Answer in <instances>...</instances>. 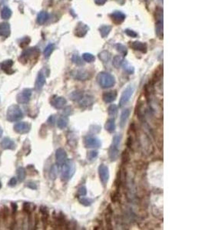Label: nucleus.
<instances>
[{
	"label": "nucleus",
	"instance_id": "473e14b6",
	"mask_svg": "<svg viewBox=\"0 0 205 230\" xmlns=\"http://www.w3.org/2000/svg\"><path fill=\"white\" fill-rule=\"evenodd\" d=\"M12 16V11L8 7H4L1 11V17L3 19H8Z\"/></svg>",
	"mask_w": 205,
	"mask_h": 230
},
{
	"label": "nucleus",
	"instance_id": "09e8293b",
	"mask_svg": "<svg viewBox=\"0 0 205 230\" xmlns=\"http://www.w3.org/2000/svg\"><path fill=\"white\" fill-rule=\"evenodd\" d=\"M47 123L50 125V126H54L55 123V115H51L49 118H48Z\"/></svg>",
	"mask_w": 205,
	"mask_h": 230
},
{
	"label": "nucleus",
	"instance_id": "aec40b11",
	"mask_svg": "<svg viewBox=\"0 0 205 230\" xmlns=\"http://www.w3.org/2000/svg\"><path fill=\"white\" fill-rule=\"evenodd\" d=\"M111 18H112V21H113L114 22L116 23V24H120V23H122V21L125 20V14L122 13V12L116 11L114 12L113 13H112Z\"/></svg>",
	"mask_w": 205,
	"mask_h": 230
},
{
	"label": "nucleus",
	"instance_id": "20e7f679",
	"mask_svg": "<svg viewBox=\"0 0 205 230\" xmlns=\"http://www.w3.org/2000/svg\"><path fill=\"white\" fill-rule=\"evenodd\" d=\"M23 117V113L21 108L16 104H12L8 108L6 113V118L8 121L15 122L21 120Z\"/></svg>",
	"mask_w": 205,
	"mask_h": 230
},
{
	"label": "nucleus",
	"instance_id": "a18cd8bd",
	"mask_svg": "<svg viewBox=\"0 0 205 230\" xmlns=\"http://www.w3.org/2000/svg\"><path fill=\"white\" fill-rule=\"evenodd\" d=\"M117 50H118L120 53H122L124 56H126L127 53H128V50H127L126 47L124 46L123 44H117Z\"/></svg>",
	"mask_w": 205,
	"mask_h": 230
},
{
	"label": "nucleus",
	"instance_id": "6e6552de",
	"mask_svg": "<svg viewBox=\"0 0 205 230\" xmlns=\"http://www.w3.org/2000/svg\"><path fill=\"white\" fill-rule=\"evenodd\" d=\"M84 143L86 148H99L102 146V141L93 136H86L84 140Z\"/></svg>",
	"mask_w": 205,
	"mask_h": 230
},
{
	"label": "nucleus",
	"instance_id": "4d7b16f0",
	"mask_svg": "<svg viewBox=\"0 0 205 230\" xmlns=\"http://www.w3.org/2000/svg\"><path fill=\"white\" fill-rule=\"evenodd\" d=\"M2 133H3V131H2V129L1 128V127H0V137H1V136H2Z\"/></svg>",
	"mask_w": 205,
	"mask_h": 230
},
{
	"label": "nucleus",
	"instance_id": "393cba45",
	"mask_svg": "<svg viewBox=\"0 0 205 230\" xmlns=\"http://www.w3.org/2000/svg\"><path fill=\"white\" fill-rule=\"evenodd\" d=\"M12 65H13V61H12V60H6V61H3V62L2 63L1 67H2V69L5 73L10 74L13 72V71H12L11 68V67H12Z\"/></svg>",
	"mask_w": 205,
	"mask_h": 230
},
{
	"label": "nucleus",
	"instance_id": "2f4dec72",
	"mask_svg": "<svg viewBox=\"0 0 205 230\" xmlns=\"http://www.w3.org/2000/svg\"><path fill=\"white\" fill-rule=\"evenodd\" d=\"M17 176H18V179L19 182H22L25 180V176H26L25 169L23 167H18L17 169Z\"/></svg>",
	"mask_w": 205,
	"mask_h": 230
},
{
	"label": "nucleus",
	"instance_id": "9d476101",
	"mask_svg": "<svg viewBox=\"0 0 205 230\" xmlns=\"http://www.w3.org/2000/svg\"><path fill=\"white\" fill-rule=\"evenodd\" d=\"M31 124L28 122H19L15 124L14 126V130L16 133L23 134V133H27L31 130Z\"/></svg>",
	"mask_w": 205,
	"mask_h": 230
},
{
	"label": "nucleus",
	"instance_id": "8fccbe9b",
	"mask_svg": "<svg viewBox=\"0 0 205 230\" xmlns=\"http://www.w3.org/2000/svg\"><path fill=\"white\" fill-rule=\"evenodd\" d=\"M125 33H126L127 34H128V36L130 37H132V38H135V37H137V33L135 32V31H132V30H129V29H127L125 30Z\"/></svg>",
	"mask_w": 205,
	"mask_h": 230
},
{
	"label": "nucleus",
	"instance_id": "f704fd0d",
	"mask_svg": "<svg viewBox=\"0 0 205 230\" xmlns=\"http://www.w3.org/2000/svg\"><path fill=\"white\" fill-rule=\"evenodd\" d=\"M79 201L82 205H85V206H90L92 203H93L94 200L91 198H86L85 196L83 197H79Z\"/></svg>",
	"mask_w": 205,
	"mask_h": 230
},
{
	"label": "nucleus",
	"instance_id": "3c124183",
	"mask_svg": "<svg viewBox=\"0 0 205 230\" xmlns=\"http://www.w3.org/2000/svg\"><path fill=\"white\" fill-rule=\"evenodd\" d=\"M30 41H31V40H30V38H29V37H25V38H24L22 40L21 42H20V44L23 43V44H22L21 45L22 47H23V46H25V45H27V44H29Z\"/></svg>",
	"mask_w": 205,
	"mask_h": 230
},
{
	"label": "nucleus",
	"instance_id": "864d4df0",
	"mask_svg": "<svg viewBox=\"0 0 205 230\" xmlns=\"http://www.w3.org/2000/svg\"><path fill=\"white\" fill-rule=\"evenodd\" d=\"M17 183V179H15V177H12L11 178V179H10L9 181H8V186H11V187H13V186H15V185H16Z\"/></svg>",
	"mask_w": 205,
	"mask_h": 230
},
{
	"label": "nucleus",
	"instance_id": "0eeeda50",
	"mask_svg": "<svg viewBox=\"0 0 205 230\" xmlns=\"http://www.w3.org/2000/svg\"><path fill=\"white\" fill-rule=\"evenodd\" d=\"M32 94V91L31 89L29 88H25L21 91L19 94L17 95L16 97V100L18 104H27L30 100L31 98Z\"/></svg>",
	"mask_w": 205,
	"mask_h": 230
},
{
	"label": "nucleus",
	"instance_id": "5701e85b",
	"mask_svg": "<svg viewBox=\"0 0 205 230\" xmlns=\"http://www.w3.org/2000/svg\"><path fill=\"white\" fill-rule=\"evenodd\" d=\"M69 124V118H68L67 116L66 115H62V116H60V117L58 118L57 120V126L59 129L66 128V126Z\"/></svg>",
	"mask_w": 205,
	"mask_h": 230
},
{
	"label": "nucleus",
	"instance_id": "a211bd4d",
	"mask_svg": "<svg viewBox=\"0 0 205 230\" xmlns=\"http://www.w3.org/2000/svg\"><path fill=\"white\" fill-rule=\"evenodd\" d=\"M130 113H131V110H130L129 108H126L122 110L119 121V126L121 128L125 127V124H126L127 121L128 120V117H130Z\"/></svg>",
	"mask_w": 205,
	"mask_h": 230
},
{
	"label": "nucleus",
	"instance_id": "c85d7f7f",
	"mask_svg": "<svg viewBox=\"0 0 205 230\" xmlns=\"http://www.w3.org/2000/svg\"><path fill=\"white\" fill-rule=\"evenodd\" d=\"M162 76H163V67H161V66H160V67L158 68V70L156 71L155 74H154V77H153V79H152L153 80L152 84H154V83L157 82V81L161 80Z\"/></svg>",
	"mask_w": 205,
	"mask_h": 230
},
{
	"label": "nucleus",
	"instance_id": "39448f33",
	"mask_svg": "<svg viewBox=\"0 0 205 230\" xmlns=\"http://www.w3.org/2000/svg\"><path fill=\"white\" fill-rule=\"evenodd\" d=\"M134 90H135V88H134L133 86L131 85H129L125 89L122 96H121V98H120L119 107H123L129 101L131 96L133 94Z\"/></svg>",
	"mask_w": 205,
	"mask_h": 230
},
{
	"label": "nucleus",
	"instance_id": "bf43d9fd",
	"mask_svg": "<svg viewBox=\"0 0 205 230\" xmlns=\"http://www.w3.org/2000/svg\"><path fill=\"white\" fill-rule=\"evenodd\" d=\"M146 1H148V0H146Z\"/></svg>",
	"mask_w": 205,
	"mask_h": 230
},
{
	"label": "nucleus",
	"instance_id": "49530a36",
	"mask_svg": "<svg viewBox=\"0 0 205 230\" xmlns=\"http://www.w3.org/2000/svg\"><path fill=\"white\" fill-rule=\"evenodd\" d=\"M133 143H134V137L132 135H130V136L128 137V139H127V142H126L127 147H128V149H131V148H132V146H133Z\"/></svg>",
	"mask_w": 205,
	"mask_h": 230
},
{
	"label": "nucleus",
	"instance_id": "f257e3e1",
	"mask_svg": "<svg viewBox=\"0 0 205 230\" xmlns=\"http://www.w3.org/2000/svg\"><path fill=\"white\" fill-rule=\"evenodd\" d=\"M122 140L120 134L115 135L112 139V143L108 150V157L111 161H116L119 156V146Z\"/></svg>",
	"mask_w": 205,
	"mask_h": 230
},
{
	"label": "nucleus",
	"instance_id": "c9c22d12",
	"mask_svg": "<svg viewBox=\"0 0 205 230\" xmlns=\"http://www.w3.org/2000/svg\"><path fill=\"white\" fill-rule=\"evenodd\" d=\"M123 62H124V59H123V58H122V56L118 55V56H115V57L114 58L113 65L115 66L116 68H118L120 66L122 65Z\"/></svg>",
	"mask_w": 205,
	"mask_h": 230
},
{
	"label": "nucleus",
	"instance_id": "4468645a",
	"mask_svg": "<svg viewBox=\"0 0 205 230\" xmlns=\"http://www.w3.org/2000/svg\"><path fill=\"white\" fill-rule=\"evenodd\" d=\"M0 146L3 150H15V143L12 140H11L9 137L3 138L0 143Z\"/></svg>",
	"mask_w": 205,
	"mask_h": 230
},
{
	"label": "nucleus",
	"instance_id": "c756f323",
	"mask_svg": "<svg viewBox=\"0 0 205 230\" xmlns=\"http://www.w3.org/2000/svg\"><path fill=\"white\" fill-rule=\"evenodd\" d=\"M131 160V156H130V153L128 150H124L123 153L122 154V162L123 165L128 164Z\"/></svg>",
	"mask_w": 205,
	"mask_h": 230
},
{
	"label": "nucleus",
	"instance_id": "2eb2a0df",
	"mask_svg": "<svg viewBox=\"0 0 205 230\" xmlns=\"http://www.w3.org/2000/svg\"><path fill=\"white\" fill-rule=\"evenodd\" d=\"M72 77L79 80H86L89 77V74L85 70H77L72 72Z\"/></svg>",
	"mask_w": 205,
	"mask_h": 230
},
{
	"label": "nucleus",
	"instance_id": "412c9836",
	"mask_svg": "<svg viewBox=\"0 0 205 230\" xmlns=\"http://www.w3.org/2000/svg\"><path fill=\"white\" fill-rule=\"evenodd\" d=\"M131 47L136 51H140L143 53L147 52V44L141 41H134L131 44Z\"/></svg>",
	"mask_w": 205,
	"mask_h": 230
},
{
	"label": "nucleus",
	"instance_id": "423d86ee",
	"mask_svg": "<svg viewBox=\"0 0 205 230\" xmlns=\"http://www.w3.org/2000/svg\"><path fill=\"white\" fill-rule=\"evenodd\" d=\"M99 175L100 178V181L104 186H105L109 180L110 177V172L108 166L105 164H101L99 166Z\"/></svg>",
	"mask_w": 205,
	"mask_h": 230
},
{
	"label": "nucleus",
	"instance_id": "a878e982",
	"mask_svg": "<svg viewBox=\"0 0 205 230\" xmlns=\"http://www.w3.org/2000/svg\"><path fill=\"white\" fill-rule=\"evenodd\" d=\"M88 27L84 24H79L77 28H76V34L79 37H83L87 33Z\"/></svg>",
	"mask_w": 205,
	"mask_h": 230
},
{
	"label": "nucleus",
	"instance_id": "603ef678",
	"mask_svg": "<svg viewBox=\"0 0 205 230\" xmlns=\"http://www.w3.org/2000/svg\"><path fill=\"white\" fill-rule=\"evenodd\" d=\"M23 208H24V210L27 212H31V204L29 202H25L24 205H23Z\"/></svg>",
	"mask_w": 205,
	"mask_h": 230
},
{
	"label": "nucleus",
	"instance_id": "c03bdc74",
	"mask_svg": "<svg viewBox=\"0 0 205 230\" xmlns=\"http://www.w3.org/2000/svg\"><path fill=\"white\" fill-rule=\"evenodd\" d=\"M87 195V189L86 186H81L77 190V197H83Z\"/></svg>",
	"mask_w": 205,
	"mask_h": 230
},
{
	"label": "nucleus",
	"instance_id": "9b49d317",
	"mask_svg": "<svg viewBox=\"0 0 205 230\" xmlns=\"http://www.w3.org/2000/svg\"><path fill=\"white\" fill-rule=\"evenodd\" d=\"M67 104V100L63 97H59V96H54L51 99V104L55 108L62 109Z\"/></svg>",
	"mask_w": 205,
	"mask_h": 230
},
{
	"label": "nucleus",
	"instance_id": "ea45409f",
	"mask_svg": "<svg viewBox=\"0 0 205 230\" xmlns=\"http://www.w3.org/2000/svg\"><path fill=\"white\" fill-rule=\"evenodd\" d=\"M111 29H112V28H111L110 26H108V25H104V26L101 27L100 33H101V34H102V36L103 37V38L106 37L107 35L109 34Z\"/></svg>",
	"mask_w": 205,
	"mask_h": 230
},
{
	"label": "nucleus",
	"instance_id": "6e6d98bb",
	"mask_svg": "<svg viewBox=\"0 0 205 230\" xmlns=\"http://www.w3.org/2000/svg\"><path fill=\"white\" fill-rule=\"evenodd\" d=\"M12 207L14 212H15L17 210V205L15 203H12Z\"/></svg>",
	"mask_w": 205,
	"mask_h": 230
},
{
	"label": "nucleus",
	"instance_id": "58836bf2",
	"mask_svg": "<svg viewBox=\"0 0 205 230\" xmlns=\"http://www.w3.org/2000/svg\"><path fill=\"white\" fill-rule=\"evenodd\" d=\"M99 156V151L97 150H91L88 152L87 159L89 161H94Z\"/></svg>",
	"mask_w": 205,
	"mask_h": 230
},
{
	"label": "nucleus",
	"instance_id": "f3484780",
	"mask_svg": "<svg viewBox=\"0 0 205 230\" xmlns=\"http://www.w3.org/2000/svg\"><path fill=\"white\" fill-rule=\"evenodd\" d=\"M94 101H95V98L92 96L86 95L85 97H82V98L79 101V106L84 108L89 107V106H92L93 104Z\"/></svg>",
	"mask_w": 205,
	"mask_h": 230
},
{
	"label": "nucleus",
	"instance_id": "72a5a7b5",
	"mask_svg": "<svg viewBox=\"0 0 205 230\" xmlns=\"http://www.w3.org/2000/svg\"><path fill=\"white\" fill-rule=\"evenodd\" d=\"M156 34L159 38H163V21H158L156 24Z\"/></svg>",
	"mask_w": 205,
	"mask_h": 230
},
{
	"label": "nucleus",
	"instance_id": "4be33fe9",
	"mask_svg": "<svg viewBox=\"0 0 205 230\" xmlns=\"http://www.w3.org/2000/svg\"><path fill=\"white\" fill-rule=\"evenodd\" d=\"M112 213H113V211H112V206H111V205H109L108 206V208H107V212L106 215H105V220H106L107 228H108V229H112Z\"/></svg>",
	"mask_w": 205,
	"mask_h": 230
},
{
	"label": "nucleus",
	"instance_id": "1a4fd4ad",
	"mask_svg": "<svg viewBox=\"0 0 205 230\" xmlns=\"http://www.w3.org/2000/svg\"><path fill=\"white\" fill-rule=\"evenodd\" d=\"M68 155L66 151V150L62 147L58 148L55 151L56 163H57L59 166H62V165L66 163Z\"/></svg>",
	"mask_w": 205,
	"mask_h": 230
},
{
	"label": "nucleus",
	"instance_id": "f03ea898",
	"mask_svg": "<svg viewBox=\"0 0 205 230\" xmlns=\"http://www.w3.org/2000/svg\"><path fill=\"white\" fill-rule=\"evenodd\" d=\"M97 81L102 88H110L115 84V78L108 72H100L97 76Z\"/></svg>",
	"mask_w": 205,
	"mask_h": 230
},
{
	"label": "nucleus",
	"instance_id": "a19ab883",
	"mask_svg": "<svg viewBox=\"0 0 205 230\" xmlns=\"http://www.w3.org/2000/svg\"><path fill=\"white\" fill-rule=\"evenodd\" d=\"M122 66H123V68H124V70H125V72H127L128 74H132L134 72H135V69H134V67H132V66L130 65L128 63L123 62Z\"/></svg>",
	"mask_w": 205,
	"mask_h": 230
},
{
	"label": "nucleus",
	"instance_id": "ddd939ff",
	"mask_svg": "<svg viewBox=\"0 0 205 230\" xmlns=\"http://www.w3.org/2000/svg\"><path fill=\"white\" fill-rule=\"evenodd\" d=\"M117 96H118V93L116 90H110V91L105 92L102 94V100L105 103H112L116 100Z\"/></svg>",
	"mask_w": 205,
	"mask_h": 230
},
{
	"label": "nucleus",
	"instance_id": "b1692460",
	"mask_svg": "<svg viewBox=\"0 0 205 230\" xmlns=\"http://www.w3.org/2000/svg\"><path fill=\"white\" fill-rule=\"evenodd\" d=\"M105 128L109 133H113L115 131L116 129V124H115V120L114 118H109L106 121L105 125Z\"/></svg>",
	"mask_w": 205,
	"mask_h": 230
},
{
	"label": "nucleus",
	"instance_id": "13d9d810",
	"mask_svg": "<svg viewBox=\"0 0 205 230\" xmlns=\"http://www.w3.org/2000/svg\"><path fill=\"white\" fill-rule=\"evenodd\" d=\"M1 188H2V182L0 181V189H1Z\"/></svg>",
	"mask_w": 205,
	"mask_h": 230
},
{
	"label": "nucleus",
	"instance_id": "cd10ccee",
	"mask_svg": "<svg viewBox=\"0 0 205 230\" xmlns=\"http://www.w3.org/2000/svg\"><path fill=\"white\" fill-rule=\"evenodd\" d=\"M69 97H70L71 100H74V101H79L83 97V93L79 90H76V91L72 92L69 95Z\"/></svg>",
	"mask_w": 205,
	"mask_h": 230
},
{
	"label": "nucleus",
	"instance_id": "5fc2aeb1",
	"mask_svg": "<svg viewBox=\"0 0 205 230\" xmlns=\"http://www.w3.org/2000/svg\"><path fill=\"white\" fill-rule=\"evenodd\" d=\"M27 186H28L29 188H30V189H37V186H36V185L33 182H29L28 183H27Z\"/></svg>",
	"mask_w": 205,
	"mask_h": 230
},
{
	"label": "nucleus",
	"instance_id": "79ce46f5",
	"mask_svg": "<svg viewBox=\"0 0 205 230\" xmlns=\"http://www.w3.org/2000/svg\"><path fill=\"white\" fill-rule=\"evenodd\" d=\"M58 175V168L55 165H53L51 167V169H50V172H49V176L50 179L54 180V179H56Z\"/></svg>",
	"mask_w": 205,
	"mask_h": 230
},
{
	"label": "nucleus",
	"instance_id": "4c0bfd02",
	"mask_svg": "<svg viewBox=\"0 0 205 230\" xmlns=\"http://www.w3.org/2000/svg\"><path fill=\"white\" fill-rule=\"evenodd\" d=\"M55 46L53 44H49L46 46V48L44 50V56L45 58H49L52 54V51H54Z\"/></svg>",
	"mask_w": 205,
	"mask_h": 230
},
{
	"label": "nucleus",
	"instance_id": "de8ad7c7",
	"mask_svg": "<svg viewBox=\"0 0 205 230\" xmlns=\"http://www.w3.org/2000/svg\"><path fill=\"white\" fill-rule=\"evenodd\" d=\"M72 61L75 63V64H78V65H82V58H81L80 57H79V55H77V54H75V55H73V57H72Z\"/></svg>",
	"mask_w": 205,
	"mask_h": 230
},
{
	"label": "nucleus",
	"instance_id": "dca6fc26",
	"mask_svg": "<svg viewBox=\"0 0 205 230\" xmlns=\"http://www.w3.org/2000/svg\"><path fill=\"white\" fill-rule=\"evenodd\" d=\"M45 84V76L44 75V74L42 71H40V72H39L38 76L36 77L35 87L37 90H41Z\"/></svg>",
	"mask_w": 205,
	"mask_h": 230
},
{
	"label": "nucleus",
	"instance_id": "e433bc0d",
	"mask_svg": "<svg viewBox=\"0 0 205 230\" xmlns=\"http://www.w3.org/2000/svg\"><path fill=\"white\" fill-rule=\"evenodd\" d=\"M82 58H83L84 61L89 63L94 62L95 60V56L92 54H91V53H84L82 54Z\"/></svg>",
	"mask_w": 205,
	"mask_h": 230
},
{
	"label": "nucleus",
	"instance_id": "bb28decb",
	"mask_svg": "<svg viewBox=\"0 0 205 230\" xmlns=\"http://www.w3.org/2000/svg\"><path fill=\"white\" fill-rule=\"evenodd\" d=\"M49 19V13L46 12H41L38 15L37 17V22L39 24V25H43L44 23L46 22V21Z\"/></svg>",
	"mask_w": 205,
	"mask_h": 230
},
{
	"label": "nucleus",
	"instance_id": "37998d69",
	"mask_svg": "<svg viewBox=\"0 0 205 230\" xmlns=\"http://www.w3.org/2000/svg\"><path fill=\"white\" fill-rule=\"evenodd\" d=\"M99 58L103 62H108L109 61V58H110V54L108 51H102V53L99 54Z\"/></svg>",
	"mask_w": 205,
	"mask_h": 230
},
{
	"label": "nucleus",
	"instance_id": "7ed1b4c3",
	"mask_svg": "<svg viewBox=\"0 0 205 230\" xmlns=\"http://www.w3.org/2000/svg\"><path fill=\"white\" fill-rule=\"evenodd\" d=\"M76 172L75 163L72 159H67L66 163L62 165L61 172V178L62 181H68L74 176Z\"/></svg>",
	"mask_w": 205,
	"mask_h": 230
},
{
	"label": "nucleus",
	"instance_id": "f8f14e48",
	"mask_svg": "<svg viewBox=\"0 0 205 230\" xmlns=\"http://www.w3.org/2000/svg\"><path fill=\"white\" fill-rule=\"evenodd\" d=\"M39 51L36 48H29V49H26L23 51L22 54H21V57H20V60L22 61H26L29 59L32 56L34 55V54H39Z\"/></svg>",
	"mask_w": 205,
	"mask_h": 230
},
{
	"label": "nucleus",
	"instance_id": "7c9ffc66",
	"mask_svg": "<svg viewBox=\"0 0 205 230\" xmlns=\"http://www.w3.org/2000/svg\"><path fill=\"white\" fill-rule=\"evenodd\" d=\"M118 107L116 104H111V105L108 107V115L112 117H115L117 115V113H118Z\"/></svg>",
	"mask_w": 205,
	"mask_h": 230
},
{
	"label": "nucleus",
	"instance_id": "6ab92c4d",
	"mask_svg": "<svg viewBox=\"0 0 205 230\" xmlns=\"http://www.w3.org/2000/svg\"><path fill=\"white\" fill-rule=\"evenodd\" d=\"M11 33V28H10V25L7 22H2L0 23V36L7 38L9 36Z\"/></svg>",
	"mask_w": 205,
	"mask_h": 230
}]
</instances>
